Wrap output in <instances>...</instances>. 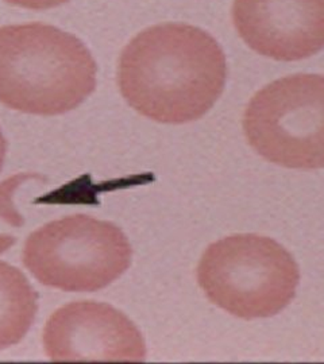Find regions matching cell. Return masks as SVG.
Segmentation results:
<instances>
[{
	"mask_svg": "<svg viewBox=\"0 0 324 364\" xmlns=\"http://www.w3.org/2000/svg\"><path fill=\"white\" fill-rule=\"evenodd\" d=\"M226 55L199 27H149L125 48L117 69L122 96L138 114L160 123L182 124L204 117L221 97Z\"/></svg>",
	"mask_w": 324,
	"mask_h": 364,
	"instance_id": "1",
	"label": "cell"
},
{
	"mask_svg": "<svg viewBox=\"0 0 324 364\" xmlns=\"http://www.w3.org/2000/svg\"><path fill=\"white\" fill-rule=\"evenodd\" d=\"M98 68L87 46L57 27L0 28V103L33 115H63L95 91Z\"/></svg>",
	"mask_w": 324,
	"mask_h": 364,
	"instance_id": "2",
	"label": "cell"
},
{
	"mask_svg": "<svg viewBox=\"0 0 324 364\" xmlns=\"http://www.w3.org/2000/svg\"><path fill=\"white\" fill-rule=\"evenodd\" d=\"M208 299L239 318H263L295 299L300 272L293 257L276 240L234 235L212 243L197 266Z\"/></svg>",
	"mask_w": 324,
	"mask_h": 364,
	"instance_id": "3",
	"label": "cell"
},
{
	"mask_svg": "<svg viewBox=\"0 0 324 364\" xmlns=\"http://www.w3.org/2000/svg\"><path fill=\"white\" fill-rule=\"evenodd\" d=\"M127 236L111 221L73 215L51 221L27 237L23 263L45 287L98 291L130 267Z\"/></svg>",
	"mask_w": 324,
	"mask_h": 364,
	"instance_id": "4",
	"label": "cell"
},
{
	"mask_svg": "<svg viewBox=\"0 0 324 364\" xmlns=\"http://www.w3.org/2000/svg\"><path fill=\"white\" fill-rule=\"evenodd\" d=\"M249 144L288 169L324 168V76L280 78L254 95L244 115Z\"/></svg>",
	"mask_w": 324,
	"mask_h": 364,
	"instance_id": "5",
	"label": "cell"
},
{
	"mask_svg": "<svg viewBox=\"0 0 324 364\" xmlns=\"http://www.w3.org/2000/svg\"><path fill=\"white\" fill-rule=\"evenodd\" d=\"M52 362H130L146 359L140 329L114 306L93 301L68 304L53 313L43 331Z\"/></svg>",
	"mask_w": 324,
	"mask_h": 364,
	"instance_id": "6",
	"label": "cell"
},
{
	"mask_svg": "<svg viewBox=\"0 0 324 364\" xmlns=\"http://www.w3.org/2000/svg\"><path fill=\"white\" fill-rule=\"evenodd\" d=\"M233 19L250 49L277 61L324 49V0H235Z\"/></svg>",
	"mask_w": 324,
	"mask_h": 364,
	"instance_id": "7",
	"label": "cell"
},
{
	"mask_svg": "<svg viewBox=\"0 0 324 364\" xmlns=\"http://www.w3.org/2000/svg\"><path fill=\"white\" fill-rule=\"evenodd\" d=\"M38 311V294L19 269L0 262V350L25 338Z\"/></svg>",
	"mask_w": 324,
	"mask_h": 364,
	"instance_id": "8",
	"label": "cell"
},
{
	"mask_svg": "<svg viewBox=\"0 0 324 364\" xmlns=\"http://www.w3.org/2000/svg\"><path fill=\"white\" fill-rule=\"evenodd\" d=\"M6 1L14 6L25 7L30 10H48V9L61 6L69 0H6Z\"/></svg>",
	"mask_w": 324,
	"mask_h": 364,
	"instance_id": "9",
	"label": "cell"
},
{
	"mask_svg": "<svg viewBox=\"0 0 324 364\" xmlns=\"http://www.w3.org/2000/svg\"><path fill=\"white\" fill-rule=\"evenodd\" d=\"M6 153H7V142H6V139H4V136H3V134L0 131V170H1L3 165H4Z\"/></svg>",
	"mask_w": 324,
	"mask_h": 364,
	"instance_id": "10",
	"label": "cell"
}]
</instances>
